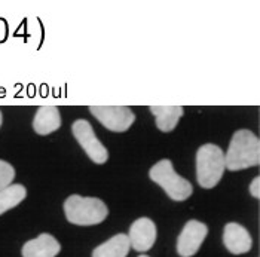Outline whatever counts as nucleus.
<instances>
[{"mask_svg":"<svg viewBox=\"0 0 260 257\" xmlns=\"http://www.w3.org/2000/svg\"><path fill=\"white\" fill-rule=\"evenodd\" d=\"M27 197V189L22 184H9L3 190H0V216L17 205Z\"/></svg>","mask_w":260,"mask_h":257,"instance_id":"nucleus-14","label":"nucleus"},{"mask_svg":"<svg viewBox=\"0 0 260 257\" xmlns=\"http://www.w3.org/2000/svg\"><path fill=\"white\" fill-rule=\"evenodd\" d=\"M149 177L152 181L159 184L173 201H186L193 194L190 181H187L174 171L173 162L170 159H160L159 162H156L150 168Z\"/></svg>","mask_w":260,"mask_h":257,"instance_id":"nucleus-4","label":"nucleus"},{"mask_svg":"<svg viewBox=\"0 0 260 257\" xmlns=\"http://www.w3.org/2000/svg\"><path fill=\"white\" fill-rule=\"evenodd\" d=\"M223 244L232 254H245L253 247V238L250 232L240 223H228L223 231Z\"/></svg>","mask_w":260,"mask_h":257,"instance_id":"nucleus-9","label":"nucleus"},{"mask_svg":"<svg viewBox=\"0 0 260 257\" xmlns=\"http://www.w3.org/2000/svg\"><path fill=\"white\" fill-rule=\"evenodd\" d=\"M150 112L156 118V126L162 133L173 131L183 116L181 106H150Z\"/></svg>","mask_w":260,"mask_h":257,"instance_id":"nucleus-12","label":"nucleus"},{"mask_svg":"<svg viewBox=\"0 0 260 257\" xmlns=\"http://www.w3.org/2000/svg\"><path fill=\"white\" fill-rule=\"evenodd\" d=\"M208 235V228L200 220H189L177 239V253L181 257H192L200 251Z\"/></svg>","mask_w":260,"mask_h":257,"instance_id":"nucleus-7","label":"nucleus"},{"mask_svg":"<svg viewBox=\"0 0 260 257\" xmlns=\"http://www.w3.org/2000/svg\"><path fill=\"white\" fill-rule=\"evenodd\" d=\"M2 122H3V116H2V112H0V126H2Z\"/></svg>","mask_w":260,"mask_h":257,"instance_id":"nucleus-17","label":"nucleus"},{"mask_svg":"<svg viewBox=\"0 0 260 257\" xmlns=\"http://www.w3.org/2000/svg\"><path fill=\"white\" fill-rule=\"evenodd\" d=\"M129 250L131 245L128 237L125 234H118L95 247L92 251V257H126Z\"/></svg>","mask_w":260,"mask_h":257,"instance_id":"nucleus-13","label":"nucleus"},{"mask_svg":"<svg viewBox=\"0 0 260 257\" xmlns=\"http://www.w3.org/2000/svg\"><path fill=\"white\" fill-rule=\"evenodd\" d=\"M61 126V115L55 106H42L33 119V130L39 136H48Z\"/></svg>","mask_w":260,"mask_h":257,"instance_id":"nucleus-11","label":"nucleus"},{"mask_svg":"<svg viewBox=\"0 0 260 257\" xmlns=\"http://www.w3.org/2000/svg\"><path fill=\"white\" fill-rule=\"evenodd\" d=\"M139 257H149V256H144V254H143V256H139Z\"/></svg>","mask_w":260,"mask_h":257,"instance_id":"nucleus-18","label":"nucleus"},{"mask_svg":"<svg viewBox=\"0 0 260 257\" xmlns=\"http://www.w3.org/2000/svg\"><path fill=\"white\" fill-rule=\"evenodd\" d=\"M61 251V244L49 234H40L22 245V257H55Z\"/></svg>","mask_w":260,"mask_h":257,"instance_id":"nucleus-10","label":"nucleus"},{"mask_svg":"<svg viewBox=\"0 0 260 257\" xmlns=\"http://www.w3.org/2000/svg\"><path fill=\"white\" fill-rule=\"evenodd\" d=\"M129 239V245L139 251V253H146L149 251L153 244L156 242L158 237V231H156V224L153 220L147 217L137 218L131 228H129V234L126 235Z\"/></svg>","mask_w":260,"mask_h":257,"instance_id":"nucleus-8","label":"nucleus"},{"mask_svg":"<svg viewBox=\"0 0 260 257\" xmlns=\"http://www.w3.org/2000/svg\"><path fill=\"white\" fill-rule=\"evenodd\" d=\"M89 112L100 120L101 125L113 133H123L136 120L134 112L126 106H91Z\"/></svg>","mask_w":260,"mask_h":257,"instance_id":"nucleus-5","label":"nucleus"},{"mask_svg":"<svg viewBox=\"0 0 260 257\" xmlns=\"http://www.w3.org/2000/svg\"><path fill=\"white\" fill-rule=\"evenodd\" d=\"M250 194H251V197H254V198H260V177L254 178L253 181H251V184H250Z\"/></svg>","mask_w":260,"mask_h":257,"instance_id":"nucleus-16","label":"nucleus"},{"mask_svg":"<svg viewBox=\"0 0 260 257\" xmlns=\"http://www.w3.org/2000/svg\"><path fill=\"white\" fill-rule=\"evenodd\" d=\"M15 177V168L6 162L0 159V190H3L5 187H8Z\"/></svg>","mask_w":260,"mask_h":257,"instance_id":"nucleus-15","label":"nucleus"},{"mask_svg":"<svg viewBox=\"0 0 260 257\" xmlns=\"http://www.w3.org/2000/svg\"><path fill=\"white\" fill-rule=\"evenodd\" d=\"M72 131H73V136L78 140V143L82 146V149L85 150V153L88 155V158L92 162L104 164L109 160V150L104 147V144L100 140L97 139L94 128L91 126V123L88 120L78 119L73 123Z\"/></svg>","mask_w":260,"mask_h":257,"instance_id":"nucleus-6","label":"nucleus"},{"mask_svg":"<svg viewBox=\"0 0 260 257\" xmlns=\"http://www.w3.org/2000/svg\"><path fill=\"white\" fill-rule=\"evenodd\" d=\"M259 164L260 140L250 130H238L224 155V167L229 171H241Z\"/></svg>","mask_w":260,"mask_h":257,"instance_id":"nucleus-1","label":"nucleus"},{"mask_svg":"<svg viewBox=\"0 0 260 257\" xmlns=\"http://www.w3.org/2000/svg\"><path fill=\"white\" fill-rule=\"evenodd\" d=\"M224 153L216 144H204L197 152V180L201 187L211 189L223 177Z\"/></svg>","mask_w":260,"mask_h":257,"instance_id":"nucleus-3","label":"nucleus"},{"mask_svg":"<svg viewBox=\"0 0 260 257\" xmlns=\"http://www.w3.org/2000/svg\"><path fill=\"white\" fill-rule=\"evenodd\" d=\"M64 214L73 224L94 226L107 218L109 208L99 198L72 195L64 201Z\"/></svg>","mask_w":260,"mask_h":257,"instance_id":"nucleus-2","label":"nucleus"}]
</instances>
